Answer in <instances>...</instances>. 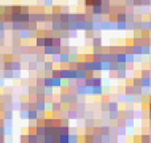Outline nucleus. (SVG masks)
I'll return each mask as SVG.
<instances>
[{"label": "nucleus", "instance_id": "1", "mask_svg": "<svg viewBox=\"0 0 151 143\" xmlns=\"http://www.w3.org/2000/svg\"><path fill=\"white\" fill-rule=\"evenodd\" d=\"M68 62H70V52H68V51H62L59 54V64L62 65V67H65Z\"/></svg>", "mask_w": 151, "mask_h": 143}, {"label": "nucleus", "instance_id": "2", "mask_svg": "<svg viewBox=\"0 0 151 143\" xmlns=\"http://www.w3.org/2000/svg\"><path fill=\"white\" fill-rule=\"evenodd\" d=\"M34 108H35L38 113H40V111H46V100H35Z\"/></svg>", "mask_w": 151, "mask_h": 143}, {"label": "nucleus", "instance_id": "3", "mask_svg": "<svg viewBox=\"0 0 151 143\" xmlns=\"http://www.w3.org/2000/svg\"><path fill=\"white\" fill-rule=\"evenodd\" d=\"M19 38H21V40H29L30 38V30L27 29V26L22 27L21 30H19Z\"/></svg>", "mask_w": 151, "mask_h": 143}, {"label": "nucleus", "instance_id": "4", "mask_svg": "<svg viewBox=\"0 0 151 143\" xmlns=\"http://www.w3.org/2000/svg\"><path fill=\"white\" fill-rule=\"evenodd\" d=\"M27 119H29V121H37V119H38V111H37L35 108L27 110Z\"/></svg>", "mask_w": 151, "mask_h": 143}, {"label": "nucleus", "instance_id": "5", "mask_svg": "<svg viewBox=\"0 0 151 143\" xmlns=\"http://www.w3.org/2000/svg\"><path fill=\"white\" fill-rule=\"evenodd\" d=\"M45 45H46V42H45V35H37L35 37V48H43Z\"/></svg>", "mask_w": 151, "mask_h": 143}, {"label": "nucleus", "instance_id": "6", "mask_svg": "<svg viewBox=\"0 0 151 143\" xmlns=\"http://www.w3.org/2000/svg\"><path fill=\"white\" fill-rule=\"evenodd\" d=\"M140 86H142V88H151L148 75H140Z\"/></svg>", "mask_w": 151, "mask_h": 143}, {"label": "nucleus", "instance_id": "7", "mask_svg": "<svg viewBox=\"0 0 151 143\" xmlns=\"http://www.w3.org/2000/svg\"><path fill=\"white\" fill-rule=\"evenodd\" d=\"M86 76H88V72L84 70L83 67H81V68H76V80H78V81H83Z\"/></svg>", "mask_w": 151, "mask_h": 143}, {"label": "nucleus", "instance_id": "8", "mask_svg": "<svg viewBox=\"0 0 151 143\" xmlns=\"http://www.w3.org/2000/svg\"><path fill=\"white\" fill-rule=\"evenodd\" d=\"M50 27H51V30H52V32H59L60 29H64V24L58 19V21H52Z\"/></svg>", "mask_w": 151, "mask_h": 143}, {"label": "nucleus", "instance_id": "9", "mask_svg": "<svg viewBox=\"0 0 151 143\" xmlns=\"http://www.w3.org/2000/svg\"><path fill=\"white\" fill-rule=\"evenodd\" d=\"M115 60L119 64H127L126 62V52H115Z\"/></svg>", "mask_w": 151, "mask_h": 143}, {"label": "nucleus", "instance_id": "10", "mask_svg": "<svg viewBox=\"0 0 151 143\" xmlns=\"http://www.w3.org/2000/svg\"><path fill=\"white\" fill-rule=\"evenodd\" d=\"M42 68H43V72H48V73H50L52 68H54V64H52L51 60H45L43 65H42Z\"/></svg>", "mask_w": 151, "mask_h": 143}, {"label": "nucleus", "instance_id": "11", "mask_svg": "<svg viewBox=\"0 0 151 143\" xmlns=\"http://www.w3.org/2000/svg\"><path fill=\"white\" fill-rule=\"evenodd\" d=\"M119 110V105H118L116 100H108V111H118Z\"/></svg>", "mask_w": 151, "mask_h": 143}, {"label": "nucleus", "instance_id": "12", "mask_svg": "<svg viewBox=\"0 0 151 143\" xmlns=\"http://www.w3.org/2000/svg\"><path fill=\"white\" fill-rule=\"evenodd\" d=\"M35 134H37L40 138H43V135H45V126H43V124H37V126H35Z\"/></svg>", "mask_w": 151, "mask_h": 143}, {"label": "nucleus", "instance_id": "13", "mask_svg": "<svg viewBox=\"0 0 151 143\" xmlns=\"http://www.w3.org/2000/svg\"><path fill=\"white\" fill-rule=\"evenodd\" d=\"M135 119L134 118H130V116H127L126 118V121H124V126H126V129H132V127H135Z\"/></svg>", "mask_w": 151, "mask_h": 143}, {"label": "nucleus", "instance_id": "14", "mask_svg": "<svg viewBox=\"0 0 151 143\" xmlns=\"http://www.w3.org/2000/svg\"><path fill=\"white\" fill-rule=\"evenodd\" d=\"M50 108L52 110V111H58V113H60V111H62V103H60V102H52Z\"/></svg>", "mask_w": 151, "mask_h": 143}, {"label": "nucleus", "instance_id": "15", "mask_svg": "<svg viewBox=\"0 0 151 143\" xmlns=\"http://www.w3.org/2000/svg\"><path fill=\"white\" fill-rule=\"evenodd\" d=\"M99 132H100V135H110L111 127H110V126H100V127H99Z\"/></svg>", "mask_w": 151, "mask_h": 143}, {"label": "nucleus", "instance_id": "16", "mask_svg": "<svg viewBox=\"0 0 151 143\" xmlns=\"http://www.w3.org/2000/svg\"><path fill=\"white\" fill-rule=\"evenodd\" d=\"M65 116H67L68 119H78V110H68Z\"/></svg>", "mask_w": 151, "mask_h": 143}, {"label": "nucleus", "instance_id": "17", "mask_svg": "<svg viewBox=\"0 0 151 143\" xmlns=\"http://www.w3.org/2000/svg\"><path fill=\"white\" fill-rule=\"evenodd\" d=\"M58 143H68V134H59Z\"/></svg>", "mask_w": 151, "mask_h": 143}, {"label": "nucleus", "instance_id": "18", "mask_svg": "<svg viewBox=\"0 0 151 143\" xmlns=\"http://www.w3.org/2000/svg\"><path fill=\"white\" fill-rule=\"evenodd\" d=\"M150 5V0H134V6H146Z\"/></svg>", "mask_w": 151, "mask_h": 143}, {"label": "nucleus", "instance_id": "19", "mask_svg": "<svg viewBox=\"0 0 151 143\" xmlns=\"http://www.w3.org/2000/svg\"><path fill=\"white\" fill-rule=\"evenodd\" d=\"M110 114H108V119L110 121H118L119 119V113L118 111H108Z\"/></svg>", "mask_w": 151, "mask_h": 143}, {"label": "nucleus", "instance_id": "20", "mask_svg": "<svg viewBox=\"0 0 151 143\" xmlns=\"http://www.w3.org/2000/svg\"><path fill=\"white\" fill-rule=\"evenodd\" d=\"M78 135L76 134H68V143H78Z\"/></svg>", "mask_w": 151, "mask_h": 143}, {"label": "nucleus", "instance_id": "21", "mask_svg": "<svg viewBox=\"0 0 151 143\" xmlns=\"http://www.w3.org/2000/svg\"><path fill=\"white\" fill-rule=\"evenodd\" d=\"M150 138H151V137H150V134H148V135H138V137H137V140H138V142L150 143Z\"/></svg>", "mask_w": 151, "mask_h": 143}, {"label": "nucleus", "instance_id": "22", "mask_svg": "<svg viewBox=\"0 0 151 143\" xmlns=\"http://www.w3.org/2000/svg\"><path fill=\"white\" fill-rule=\"evenodd\" d=\"M115 132H116V135H124V134H126V126H121V127H118Z\"/></svg>", "mask_w": 151, "mask_h": 143}, {"label": "nucleus", "instance_id": "23", "mask_svg": "<svg viewBox=\"0 0 151 143\" xmlns=\"http://www.w3.org/2000/svg\"><path fill=\"white\" fill-rule=\"evenodd\" d=\"M11 118H13L11 111H5V113H3V119H5V121H11Z\"/></svg>", "mask_w": 151, "mask_h": 143}, {"label": "nucleus", "instance_id": "24", "mask_svg": "<svg viewBox=\"0 0 151 143\" xmlns=\"http://www.w3.org/2000/svg\"><path fill=\"white\" fill-rule=\"evenodd\" d=\"M45 6H54V0H43Z\"/></svg>", "mask_w": 151, "mask_h": 143}, {"label": "nucleus", "instance_id": "25", "mask_svg": "<svg viewBox=\"0 0 151 143\" xmlns=\"http://www.w3.org/2000/svg\"><path fill=\"white\" fill-rule=\"evenodd\" d=\"M124 94H134V86H126Z\"/></svg>", "mask_w": 151, "mask_h": 143}, {"label": "nucleus", "instance_id": "26", "mask_svg": "<svg viewBox=\"0 0 151 143\" xmlns=\"http://www.w3.org/2000/svg\"><path fill=\"white\" fill-rule=\"evenodd\" d=\"M21 119H27V110H21Z\"/></svg>", "mask_w": 151, "mask_h": 143}, {"label": "nucleus", "instance_id": "27", "mask_svg": "<svg viewBox=\"0 0 151 143\" xmlns=\"http://www.w3.org/2000/svg\"><path fill=\"white\" fill-rule=\"evenodd\" d=\"M92 5H102V0H92Z\"/></svg>", "mask_w": 151, "mask_h": 143}, {"label": "nucleus", "instance_id": "28", "mask_svg": "<svg viewBox=\"0 0 151 143\" xmlns=\"http://www.w3.org/2000/svg\"><path fill=\"white\" fill-rule=\"evenodd\" d=\"M0 30H5V22L0 21Z\"/></svg>", "mask_w": 151, "mask_h": 143}, {"label": "nucleus", "instance_id": "29", "mask_svg": "<svg viewBox=\"0 0 151 143\" xmlns=\"http://www.w3.org/2000/svg\"><path fill=\"white\" fill-rule=\"evenodd\" d=\"M146 27H148V30L151 32V22H146Z\"/></svg>", "mask_w": 151, "mask_h": 143}, {"label": "nucleus", "instance_id": "30", "mask_svg": "<svg viewBox=\"0 0 151 143\" xmlns=\"http://www.w3.org/2000/svg\"><path fill=\"white\" fill-rule=\"evenodd\" d=\"M148 119L151 121V111H148Z\"/></svg>", "mask_w": 151, "mask_h": 143}, {"label": "nucleus", "instance_id": "31", "mask_svg": "<svg viewBox=\"0 0 151 143\" xmlns=\"http://www.w3.org/2000/svg\"><path fill=\"white\" fill-rule=\"evenodd\" d=\"M150 135H151V124H150Z\"/></svg>", "mask_w": 151, "mask_h": 143}, {"label": "nucleus", "instance_id": "32", "mask_svg": "<svg viewBox=\"0 0 151 143\" xmlns=\"http://www.w3.org/2000/svg\"><path fill=\"white\" fill-rule=\"evenodd\" d=\"M150 5H151V0H150Z\"/></svg>", "mask_w": 151, "mask_h": 143}]
</instances>
